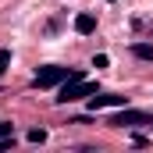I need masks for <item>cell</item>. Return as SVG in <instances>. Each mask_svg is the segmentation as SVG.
I'll return each mask as SVG.
<instances>
[{
    "mask_svg": "<svg viewBox=\"0 0 153 153\" xmlns=\"http://www.w3.org/2000/svg\"><path fill=\"white\" fill-rule=\"evenodd\" d=\"M96 93V85L93 82H85L82 75H75V78H68V82H61V89H57V103H75V100H85V96H93Z\"/></svg>",
    "mask_w": 153,
    "mask_h": 153,
    "instance_id": "obj_1",
    "label": "cell"
},
{
    "mask_svg": "<svg viewBox=\"0 0 153 153\" xmlns=\"http://www.w3.org/2000/svg\"><path fill=\"white\" fill-rule=\"evenodd\" d=\"M107 4H114V0H107Z\"/></svg>",
    "mask_w": 153,
    "mask_h": 153,
    "instance_id": "obj_11",
    "label": "cell"
},
{
    "mask_svg": "<svg viewBox=\"0 0 153 153\" xmlns=\"http://www.w3.org/2000/svg\"><path fill=\"white\" fill-rule=\"evenodd\" d=\"M7 64H11V50H0V78L7 71Z\"/></svg>",
    "mask_w": 153,
    "mask_h": 153,
    "instance_id": "obj_8",
    "label": "cell"
},
{
    "mask_svg": "<svg viewBox=\"0 0 153 153\" xmlns=\"http://www.w3.org/2000/svg\"><path fill=\"white\" fill-rule=\"evenodd\" d=\"M107 64H111L107 53H96V57H93V68H107Z\"/></svg>",
    "mask_w": 153,
    "mask_h": 153,
    "instance_id": "obj_9",
    "label": "cell"
},
{
    "mask_svg": "<svg viewBox=\"0 0 153 153\" xmlns=\"http://www.w3.org/2000/svg\"><path fill=\"white\" fill-rule=\"evenodd\" d=\"M111 125H117V128H125V125H153V114L132 111V107H117V114L111 117Z\"/></svg>",
    "mask_w": 153,
    "mask_h": 153,
    "instance_id": "obj_3",
    "label": "cell"
},
{
    "mask_svg": "<svg viewBox=\"0 0 153 153\" xmlns=\"http://www.w3.org/2000/svg\"><path fill=\"white\" fill-rule=\"evenodd\" d=\"M103 107H128V96H117V93H93L89 96V111H103Z\"/></svg>",
    "mask_w": 153,
    "mask_h": 153,
    "instance_id": "obj_4",
    "label": "cell"
},
{
    "mask_svg": "<svg viewBox=\"0 0 153 153\" xmlns=\"http://www.w3.org/2000/svg\"><path fill=\"white\" fill-rule=\"evenodd\" d=\"M82 75V71H71V68H61V64H46V68H39L36 78H32V85L36 89H53V85H61V82H68V78Z\"/></svg>",
    "mask_w": 153,
    "mask_h": 153,
    "instance_id": "obj_2",
    "label": "cell"
},
{
    "mask_svg": "<svg viewBox=\"0 0 153 153\" xmlns=\"http://www.w3.org/2000/svg\"><path fill=\"white\" fill-rule=\"evenodd\" d=\"M29 143H46V128H29Z\"/></svg>",
    "mask_w": 153,
    "mask_h": 153,
    "instance_id": "obj_7",
    "label": "cell"
},
{
    "mask_svg": "<svg viewBox=\"0 0 153 153\" xmlns=\"http://www.w3.org/2000/svg\"><path fill=\"white\" fill-rule=\"evenodd\" d=\"M132 53H135L139 61H153V46H150V43H135V46H132Z\"/></svg>",
    "mask_w": 153,
    "mask_h": 153,
    "instance_id": "obj_6",
    "label": "cell"
},
{
    "mask_svg": "<svg viewBox=\"0 0 153 153\" xmlns=\"http://www.w3.org/2000/svg\"><path fill=\"white\" fill-rule=\"evenodd\" d=\"M4 135H14V128H11L7 121H0V139H4Z\"/></svg>",
    "mask_w": 153,
    "mask_h": 153,
    "instance_id": "obj_10",
    "label": "cell"
},
{
    "mask_svg": "<svg viewBox=\"0 0 153 153\" xmlns=\"http://www.w3.org/2000/svg\"><path fill=\"white\" fill-rule=\"evenodd\" d=\"M75 32L78 36H93V32H96V18H93V14H78L75 18Z\"/></svg>",
    "mask_w": 153,
    "mask_h": 153,
    "instance_id": "obj_5",
    "label": "cell"
}]
</instances>
